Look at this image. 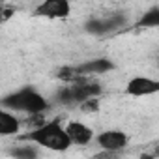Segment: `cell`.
<instances>
[{
  "label": "cell",
  "instance_id": "cell-12",
  "mask_svg": "<svg viewBox=\"0 0 159 159\" xmlns=\"http://www.w3.org/2000/svg\"><path fill=\"white\" fill-rule=\"evenodd\" d=\"M159 25V8H152L150 11H146L142 15V19L139 21V26H146V28H153Z\"/></svg>",
  "mask_w": 159,
  "mask_h": 159
},
{
  "label": "cell",
  "instance_id": "cell-9",
  "mask_svg": "<svg viewBox=\"0 0 159 159\" xmlns=\"http://www.w3.org/2000/svg\"><path fill=\"white\" fill-rule=\"evenodd\" d=\"M75 69H77L79 77H83V75H103V73L114 69V64L109 58H96V60H88L81 66H77Z\"/></svg>",
  "mask_w": 159,
  "mask_h": 159
},
{
  "label": "cell",
  "instance_id": "cell-1",
  "mask_svg": "<svg viewBox=\"0 0 159 159\" xmlns=\"http://www.w3.org/2000/svg\"><path fill=\"white\" fill-rule=\"evenodd\" d=\"M28 140H32L34 144L38 146H43L47 150H54V152H66L71 142L66 135V129L64 125L60 124V120H49V122H43L41 125L34 127L28 135H26Z\"/></svg>",
  "mask_w": 159,
  "mask_h": 159
},
{
  "label": "cell",
  "instance_id": "cell-10",
  "mask_svg": "<svg viewBox=\"0 0 159 159\" xmlns=\"http://www.w3.org/2000/svg\"><path fill=\"white\" fill-rule=\"evenodd\" d=\"M21 131V122L19 118L6 109H0V137H10L17 135Z\"/></svg>",
  "mask_w": 159,
  "mask_h": 159
},
{
  "label": "cell",
  "instance_id": "cell-7",
  "mask_svg": "<svg viewBox=\"0 0 159 159\" xmlns=\"http://www.w3.org/2000/svg\"><path fill=\"white\" fill-rule=\"evenodd\" d=\"M159 90V83L150 77H133L125 84V94L133 98H142V96H152Z\"/></svg>",
  "mask_w": 159,
  "mask_h": 159
},
{
  "label": "cell",
  "instance_id": "cell-13",
  "mask_svg": "<svg viewBox=\"0 0 159 159\" xmlns=\"http://www.w3.org/2000/svg\"><path fill=\"white\" fill-rule=\"evenodd\" d=\"M58 77L62 79V81H77V79H81L75 67H62L58 71Z\"/></svg>",
  "mask_w": 159,
  "mask_h": 159
},
{
  "label": "cell",
  "instance_id": "cell-3",
  "mask_svg": "<svg viewBox=\"0 0 159 159\" xmlns=\"http://www.w3.org/2000/svg\"><path fill=\"white\" fill-rule=\"evenodd\" d=\"M101 94V86L99 84H92V83H77L71 84L67 88H62L58 92V101L69 105V103H84L86 99H92L96 96Z\"/></svg>",
  "mask_w": 159,
  "mask_h": 159
},
{
  "label": "cell",
  "instance_id": "cell-15",
  "mask_svg": "<svg viewBox=\"0 0 159 159\" xmlns=\"http://www.w3.org/2000/svg\"><path fill=\"white\" fill-rule=\"evenodd\" d=\"M4 17V8H2V4H0V19Z\"/></svg>",
  "mask_w": 159,
  "mask_h": 159
},
{
  "label": "cell",
  "instance_id": "cell-5",
  "mask_svg": "<svg viewBox=\"0 0 159 159\" xmlns=\"http://www.w3.org/2000/svg\"><path fill=\"white\" fill-rule=\"evenodd\" d=\"M124 23H125V17L120 15V13H116V15H111L107 19H90L84 28H86L88 34L103 36V34H109L112 30H118Z\"/></svg>",
  "mask_w": 159,
  "mask_h": 159
},
{
  "label": "cell",
  "instance_id": "cell-11",
  "mask_svg": "<svg viewBox=\"0 0 159 159\" xmlns=\"http://www.w3.org/2000/svg\"><path fill=\"white\" fill-rule=\"evenodd\" d=\"M13 159H39V153L34 146H19L10 152Z\"/></svg>",
  "mask_w": 159,
  "mask_h": 159
},
{
  "label": "cell",
  "instance_id": "cell-2",
  "mask_svg": "<svg viewBox=\"0 0 159 159\" xmlns=\"http://www.w3.org/2000/svg\"><path fill=\"white\" fill-rule=\"evenodd\" d=\"M0 103H2L6 109H10V111H19V112H26V114H32V116L45 112L47 107H49L47 99L39 92L30 88V86L21 88V90L2 98Z\"/></svg>",
  "mask_w": 159,
  "mask_h": 159
},
{
  "label": "cell",
  "instance_id": "cell-14",
  "mask_svg": "<svg viewBox=\"0 0 159 159\" xmlns=\"http://www.w3.org/2000/svg\"><path fill=\"white\" fill-rule=\"evenodd\" d=\"M98 109H99V103H98L96 98L86 99L84 103H81V111H83V112H94V111H98Z\"/></svg>",
  "mask_w": 159,
  "mask_h": 159
},
{
  "label": "cell",
  "instance_id": "cell-6",
  "mask_svg": "<svg viewBox=\"0 0 159 159\" xmlns=\"http://www.w3.org/2000/svg\"><path fill=\"white\" fill-rule=\"evenodd\" d=\"M99 148L107 150V152H116V150H122L127 146L129 139L124 131L120 129H107V131H101L98 137H96Z\"/></svg>",
  "mask_w": 159,
  "mask_h": 159
},
{
  "label": "cell",
  "instance_id": "cell-4",
  "mask_svg": "<svg viewBox=\"0 0 159 159\" xmlns=\"http://www.w3.org/2000/svg\"><path fill=\"white\" fill-rule=\"evenodd\" d=\"M71 11V6L66 0H45L38 4L34 10V15L38 17H47V19H64Z\"/></svg>",
  "mask_w": 159,
  "mask_h": 159
},
{
  "label": "cell",
  "instance_id": "cell-8",
  "mask_svg": "<svg viewBox=\"0 0 159 159\" xmlns=\"http://www.w3.org/2000/svg\"><path fill=\"white\" fill-rule=\"evenodd\" d=\"M64 129H66V135H67L69 142L77 144V146H86L94 139L92 127L86 125V124H83V122H69Z\"/></svg>",
  "mask_w": 159,
  "mask_h": 159
}]
</instances>
